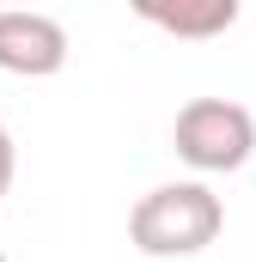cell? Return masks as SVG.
<instances>
[{
    "label": "cell",
    "instance_id": "2",
    "mask_svg": "<svg viewBox=\"0 0 256 262\" xmlns=\"http://www.w3.org/2000/svg\"><path fill=\"white\" fill-rule=\"evenodd\" d=\"M171 146L201 177L244 171L250 152H256V116H250V104H238V98H189L177 110V122H171Z\"/></svg>",
    "mask_w": 256,
    "mask_h": 262
},
{
    "label": "cell",
    "instance_id": "5",
    "mask_svg": "<svg viewBox=\"0 0 256 262\" xmlns=\"http://www.w3.org/2000/svg\"><path fill=\"white\" fill-rule=\"evenodd\" d=\"M12 177H18V146H12L6 122H0V201H6V189H12Z\"/></svg>",
    "mask_w": 256,
    "mask_h": 262
},
{
    "label": "cell",
    "instance_id": "3",
    "mask_svg": "<svg viewBox=\"0 0 256 262\" xmlns=\"http://www.w3.org/2000/svg\"><path fill=\"white\" fill-rule=\"evenodd\" d=\"M67 67V25L31 6H0V73L49 79Z\"/></svg>",
    "mask_w": 256,
    "mask_h": 262
},
{
    "label": "cell",
    "instance_id": "4",
    "mask_svg": "<svg viewBox=\"0 0 256 262\" xmlns=\"http://www.w3.org/2000/svg\"><path fill=\"white\" fill-rule=\"evenodd\" d=\"M140 18L146 25H159V31H171V37H220V31H232L238 25V0H177V6H165V0H140Z\"/></svg>",
    "mask_w": 256,
    "mask_h": 262
},
{
    "label": "cell",
    "instance_id": "6",
    "mask_svg": "<svg viewBox=\"0 0 256 262\" xmlns=\"http://www.w3.org/2000/svg\"><path fill=\"white\" fill-rule=\"evenodd\" d=\"M0 262H6V250H0Z\"/></svg>",
    "mask_w": 256,
    "mask_h": 262
},
{
    "label": "cell",
    "instance_id": "1",
    "mask_svg": "<svg viewBox=\"0 0 256 262\" xmlns=\"http://www.w3.org/2000/svg\"><path fill=\"white\" fill-rule=\"evenodd\" d=\"M220 232H226V201L214 195L201 177L159 183V189H146L128 207V244L140 256H159V262L201 256Z\"/></svg>",
    "mask_w": 256,
    "mask_h": 262
}]
</instances>
